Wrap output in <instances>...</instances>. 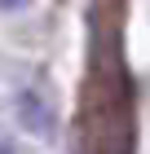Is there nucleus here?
I'll return each mask as SVG.
<instances>
[{
  "instance_id": "7ed1b4c3",
  "label": "nucleus",
  "mask_w": 150,
  "mask_h": 154,
  "mask_svg": "<svg viewBox=\"0 0 150 154\" xmlns=\"http://www.w3.org/2000/svg\"><path fill=\"white\" fill-rule=\"evenodd\" d=\"M0 154H13V150H9V141H0Z\"/></svg>"
},
{
  "instance_id": "f03ea898",
  "label": "nucleus",
  "mask_w": 150,
  "mask_h": 154,
  "mask_svg": "<svg viewBox=\"0 0 150 154\" xmlns=\"http://www.w3.org/2000/svg\"><path fill=\"white\" fill-rule=\"evenodd\" d=\"M22 5H27V0H0V9H5V13H9V9H22Z\"/></svg>"
},
{
  "instance_id": "f257e3e1",
  "label": "nucleus",
  "mask_w": 150,
  "mask_h": 154,
  "mask_svg": "<svg viewBox=\"0 0 150 154\" xmlns=\"http://www.w3.org/2000/svg\"><path fill=\"white\" fill-rule=\"evenodd\" d=\"M18 119H22L27 132H35V137H49L53 132V110L44 106V97L35 93V88H22L18 93Z\"/></svg>"
}]
</instances>
